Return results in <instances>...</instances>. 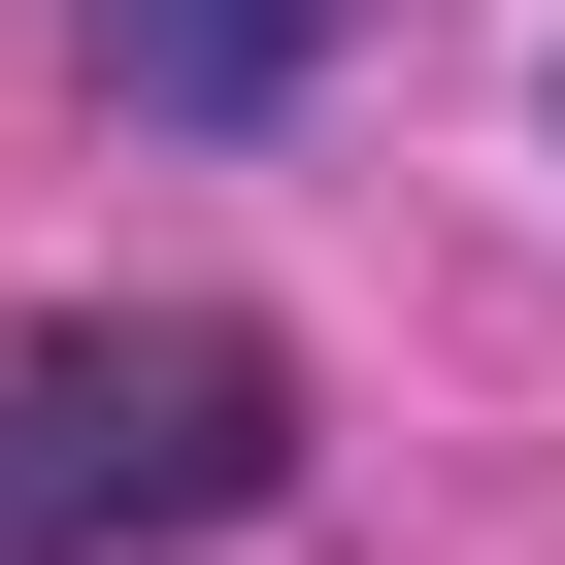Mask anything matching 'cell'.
Wrapping results in <instances>:
<instances>
[{
  "instance_id": "cell-2",
  "label": "cell",
  "mask_w": 565,
  "mask_h": 565,
  "mask_svg": "<svg viewBox=\"0 0 565 565\" xmlns=\"http://www.w3.org/2000/svg\"><path fill=\"white\" fill-rule=\"evenodd\" d=\"M100 67H134L167 134H266V100L333 67V0H100Z\"/></svg>"
},
{
  "instance_id": "cell-1",
  "label": "cell",
  "mask_w": 565,
  "mask_h": 565,
  "mask_svg": "<svg viewBox=\"0 0 565 565\" xmlns=\"http://www.w3.org/2000/svg\"><path fill=\"white\" fill-rule=\"evenodd\" d=\"M266 466H300V366L266 333H34L0 366V565H100V532H233Z\"/></svg>"
}]
</instances>
